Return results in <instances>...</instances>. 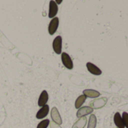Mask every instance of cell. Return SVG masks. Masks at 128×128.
Segmentation results:
<instances>
[{"instance_id": "10", "label": "cell", "mask_w": 128, "mask_h": 128, "mask_svg": "<svg viewBox=\"0 0 128 128\" xmlns=\"http://www.w3.org/2000/svg\"><path fill=\"white\" fill-rule=\"evenodd\" d=\"M48 101V94L46 90H43L38 98V105L40 107H42L45 105H47V102Z\"/></svg>"}, {"instance_id": "5", "label": "cell", "mask_w": 128, "mask_h": 128, "mask_svg": "<svg viewBox=\"0 0 128 128\" xmlns=\"http://www.w3.org/2000/svg\"><path fill=\"white\" fill-rule=\"evenodd\" d=\"M50 117L52 118V120L54 123H56V124H57L59 125L62 124V118H61V116L60 114V112H59L58 109L56 107L52 108V109L50 111Z\"/></svg>"}, {"instance_id": "18", "label": "cell", "mask_w": 128, "mask_h": 128, "mask_svg": "<svg viewBox=\"0 0 128 128\" xmlns=\"http://www.w3.org/2000/svg\"><path fill=\"white\" fill-rule=\"evenodd\" d=\"M49 125H50V128H62V127L60 126V125H59V124L54 123V121H50V124H49Z\"/></svg>"}, {"instance_id": "19", "label": "cell", "mask_w": 128, "mask_h": 128, "mask_svg": "<svg viewBox=\"0 0 128 128\" xmlns=\"http://www.w3.org/2000/svg\"><path fill=\"white\" fill-rule=\"evenodd\" d=\"M54 2H56V5H60V4H61L62 2V0H55Z\"/></svg>"}, {"instance_id": "14", "label": "cell", "mask_w": 128, "mask_h": 128, "mask_svg": "<svg viewBox=\"0 0 128 128\" xmlns=\"http://www.w3.org/2000/svg\"><path fill=\"white\" fill-rule=\"evenodd\" d=\"M86 99H87V97H86L84 94L79 96L76 99V102H75V107H76V108H77V109L80 108L82 106V105L84 103Z\"/></svg>"}, {"instance_id": "11", "label": "cell", "mask_w": 128, "mask_h": 128, "mask_svg": "<svg viewBox=\"0 0 128 128\" xmlns=\"http://www.w3.org/2000/svg\"><path fill=\"white\" fill-rule=\"evenodd\" d=\"M83 94L86 97L89 98H97L100 96V93L99 91L92 89H86L83 90Z\"/></svg>"}, {"instance_id": "16", "label": "cell", "mask_w": 128, "mask_h": 128, "mask_svg": "<svg viewBox=\"0 0 128 128\" xmlns=\"http://www.w3.org/2000/svg\"><path fill=\"white\" fill-rule=\"evenodd\" d=\"M50 124V120L48 119H44L38 123L36 128H47Z\"/></svg>"}, {"instance_id": "1", "label": "cell", "mask_w": 128, "mask_h": 128, "mask_svg": "<svg viewBox=\"0 0 128 128\" xmlns=\"http://www.w3.org/2000/svg\"><path fill=\"white\" fill-rule=\"evenodd\" d=\"M107 101L108 99L106 97H101L99 99H96L89 103V106L93 109H98L105 106V105L107 103Z\"/></svg>"}, {"instance_id": "17", "label": "cell", "mask_w": 128, "mask_h": 128, "mask_svg": "<svg viewBox=\"0 0 128 128\" xmlns=\"http://www.w3.org/2000/svg\"><path fill=\"white\" fill-rule=\"evenodd\" d=\"M121 117H122V119H123L124 126H126V128H128V113L124 112Z\"/></svg>"}, {"instance_id": "12", "label": "cell", "mask_w": 128, "mask_h": 128, "mask_svg": "<svg viewBox=\"0 0 128 128\" xmlns=\"http://www.w3.org/2000/svg\"><path fill=\"white\" fill-rule=\"evenodd\" d=\"M114 122L118 128H124V124L122 117L119 112H116L114 115Z\"/></svg>"}, {"instance_id": "6", "label": "cell", "mask_w": 128, "mask_h": 128, "mask_svg": "<svg viewBox=\"0 0 128 128\" xmlns=\"http://www.w3.org/2000/svg\"><path fill=\"white\" fill-rule=\"evenodd\" d=\"M93 112H94V109L90 108V106H83L78 108L76 113V116L78 118H82V117H86V115L90 114Z\"/></svg>"}, {"instance_id": "9", "label": "cell", "mask_w": 128, "mask_h": 128, "mask_svg": "<svg viewBox=\"0 0 128 128\" xmlns=\"http://www.w3.org/2000/svg\"><path fill=\"white\" fill-rule=\"evenodd\" d=\"M49 110H50V108H49L48 105H45V106L41 107V108L36 113V118L37 119H43V118H44L48 114Z\"/></svg>"}, {"instance_id": "13", "label": "cell", "mask_w": 128, "mask_h": 128, "mask_svg": "<svg viewBox=\"0 0 128 128\" xmlns=\"http://www.w3.org/2000/svg\"><path fill=\"white\" fill-rule=\"evenodd\" d=\"M87 124V118L82 117L80 118L72 126V128H84Z\"/></svg>"}, {"instance_id": "3", "label": "cell", "mask_w": 128, "mask_h": 128, "mask_svg": "<svg viewBox=\"0 0 128 128\" xmlns=\"http://www.w3.org/2000/svg\"><path fill=\"white\" fill-rule=\"evenodd\" d=\"M53 50L56 54H60L62 52V37L57 36L53 41Z\"/></svg>"}, {"instance_id": "15", "label": "cell", "mask_w": 128, "mask_h": 128, "mask_svg": "<svg viewBox=\"0 0 128 128\" xmlns=\"http://www.w3.org/2000/svg\"><path fill=\"white\" fill-rule=\"evenodd\" d=\"M96 117L95 114H91L90 118H89V121L88 124V128H96Z\"/></svg>"}, {"instance_id": "8", "label": "cell", "mask_w": 128, "mask_h": 128, "mask_svg": "<svg viewBox=\"0 0 128 128\" xmlns=\"http://www.w3.org/2000/svg\"><path fill=\"white\" fill-rule=\"evenodd\" d=\"M86 66H87V69L89 71V72L94 75V76H100L102 74L101 70L99 67H97L96 65H94V63L90 62H87Z\"/></svg>"}, {"instance_id": "4", "label": "cell", "mask_w": 128, "mask_h": 128, "mask_svg": "<svg viewBox=\"0 0 128 128\" xmlns=\"http://www.w3.org/2000/svg\"><path fill=\"white\" fill-rule=\"evenodd\" d=\"M59 26V18L57 17H55L53 18L48 26V32L50 36H53L57 30Z\"/></svg>"}, {"instance_id": "7", "label": "cell", "mask_w": 128, "mask_h": 128, "mask_svg": "<svg viewBox=\"0 0 128 128\" xmlns=\"http://www.w3.org/2000/svg\"><path fill=\"white\" fill-rule=\"evenodd\" d=\"M58 12V6L56 2L53 0L49 2V12H48V18H54Z\"/></svg>"}, {"instance_id": "2", "label": "cell", "mask_w": 128, "mask_h": 128, "mask_svg": "<svg viewBox=\"0 0 128 128\" xmlns=\"http://www.w3.org/2000/svg\"><path fill=\"white\" fill-rule=\"evenodd\" d=\"M61 60L66 68H67L68 70L73 69V62L72 60V58L67 53L63 52L61 54Z\"/></svg>"}]
</instances>
